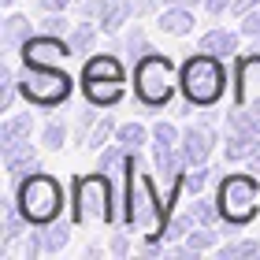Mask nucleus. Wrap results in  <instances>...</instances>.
<instances>
[{
	"instance_id": "nucleus-2",
	"label": "nucleus",
	"mask_w": 260,
	"mask_h": 260,
	"mask_svg": "<svg viewBox=\"0 0 260 260\" xmlns=\"http://www.w3.org/2000/svg\"><path fill=\"white\" fill-rule=\"evenodd\" d=\"M175 89H182V86H179V67H175L171 56L152 49L134 63V97L141 108L164 112L175 101Z\"/></svg>"
},
{
	"instance_id": "nucleus-41",
	"label": "nucleus",
	"mask_w": 260,
	"mask_h": 260,
	"mask_svg": "<svg viewBox=\"0 0 260 260\" xmlns=\"http://www.w3.org/2000/svg\"><path fill=\"white\" fill-rule=\"evenodd\" d=\"M82 0H38V11H67V8H78Z\"/></svg>"
},
{
	"instance_id": "nucleus-33",
	"label": "nucleus",
	"mask_w": 260,
	"mask_h": 260,
	"mask_svg": "<svg viewBox=\"0 0 260 260\" xmlns=\"http://www.w3.org/2000/svg\"><path fill=\"white\" fill-rule=\"evenodd\" d=\"M71 26H75V22L67 19V11H41V19H38V30L56 34V38H67Z\"/></svg>"
},
{
	"instance_id": "nucleus-21",
	"label": "nucleus",
	"mask_w": 260,
	"mask_h": 260,
	"mask_svg": "<svg viewBox=\"0 0 260 260\" xmlns=\"http://www.w3.org/2000/svg\"><path fill=\"white\" fill-rule=\"evenodd\" d=\"M115 141H119L126 152H141V149L152 141V130L130 119V123H119V126H115Z\"/></svg>"
},
{
	"instance_id": "nucleus-44",
	"label": "nucleus",
	"mask_w": 260,
	"mask_h": 260,
	"mask_svg": "<svg viewBox=\"0 0 260 260\" xmlns=\"http://www.w3.org/2000/svg\"><path fill=\"white\" fill-rule=\"evenodd\" d=\"M104 253H108L104 245H86V253H82V256H86V260H97V256H104Z\"/></svg>"
},
{
	"instance_id": "nucleus-27",
	"label": "nucleus",
	"mask_w": 260,
	"mask_h": 260,
	"mask_svg": "<svg viewBox=\"0 0 260 260\" xmlns=\"http://www.w3.org/2000/svg\"><path fill=\"white\" fill-rule=\"evenodd\" d=\"M219 234H223V227H197L186 234V245H190V249L201 256V253H216L219 249Z\"/></svg>"
},
{
	"instance_id": "nucleus-10",
	"label": "nucleus",
	"mask_w": 260,
	"mask_h": 260,
	"mask_svg": "<svg viewBox=\"0 0 260 260\" xmlns=\"http://www.w3.org/2000/svg\"><path fill=\"white\" fill-rule=\"evenodd\" d=\"M30 134H34V112L8 115V119L0 123V160H8V156H15L19 149H26Z\"/></svg>"
},
{
	"instance_id": "nucleus-1",
	"label": "nucleus",
	"mask_w": 260,
	"mask_h": 260,
	"mask_svg": "<svg viewBox=\"0 0 260 260\" xmlns=\"http://www.w3.org/2000/svg\"><path fill=\"white\" fill-rule=\"evenodd\" d=\"M216 201L223 212V234H238L260 212V182L253 171H231L216 182Z\"/></svg>"
},
{
	"instance_id": "nucleus-18",
	"label": "nucleus",
	"mask_w": 260,
	"mask_h": 260,
	"mask_svg": "<svg viewBox=\"0 0 260 260\" xmlns=\"http://www.w3.org/2000/svg\"><path fill=\"white\" fill-rule=\"evenodd\" d=\"M115 52H123L130 63H138L145 52H152L149 34H145V26H138V19H134V22H130V26L123 30V38H115Z\"/></svg>"
},
{
	"instance_id": "nucleus-38",
	"label": "nucleus",
	"mask_w": 260,
	"mask_h": 260,
	"mask_svg": "<svg viewBox=\"0 0 260 260\" xmlns=\"http://www.w3.org/2000/svg\"><path fill=\"white\" fill-rule=\"evenodd\" d=\"M238 30H242V38H260V8H253L249 15H242L238 19Z\"/></svg>"
},
{
	"instance_id": "nucleus-5",
	"label": "nucleus",
	"mask_w": 260,
	"mask_h": 260,
	"mask_svg": "<svg viewBox=\"0 0 260 260\" xmlns=\"http://www.w3.org/2000/svg\"><path fill=\"white\" fill-rule=\"evenodd\" d=\"M179 86L182 97L193 101L197 108H216V101L227 89V71H223V60L212 52H190L179 63Z\"/></svg>"
},
{
	"instance_id": "nucleus-17",
	"label": "nucleus",
	"mask_w": 260,
	"mask_h": 260,
	"mask_svg": "<svg viewBox=\"0 0 260 260\" xmlns=\"http://www.w3.org/2000/svg\"><path fill=\"white\" fill-rule=\"evenodd\" d=\"M256 145H260V138L249 134V130H227V138H223V160L227 164H245Z\"/></svg>"
},
{
	"instance_id": "nucleus-8",
	"label": "nucleus",
	"mask_w": 260,
	"mask_h": 260,
	"mask_svg": "<svg viewBox=\"0 0 260 260\" xmlns=\"http://www.w3.org/2000/svg\"><path fill=\"white\" fill-rule=\"evenodd\" d=\"M234 104L260 112V52H242L234 60Z\"/></svg>"
},
{
	"instance_id": "nucleus-29",
	"label": "nucleus",
	"mask_w": 260,
	"mask_h": 260,
	"mask_svg": "<svg viewBox=\"0 0 260 260\" xmlns=\"http://www.w3.org/2000/svg\"><path fill=\"white\" fill-rule=\"evenodd\" d=\"M67 138H71V130H67L63 119H49V123L41 126V149L45 152H60L67 145Z\"/></svg>"
},
{
	"instance_id": "nucleus-39",
	"label": "nucleus",
	"mask_w": 260,
	"mask_h": 260,
	"mask_svg": "<svg viewBox=\"0 0 260 260\" xmlns=\"http://www.w3.org/2000/svg\"><path fill=\"white\" fill-rule=\"evenodd\" d=\"M160 0H134V15L138 19H149V15H160Z\"/></svg>"
},
{
	"instance_id": "nucleus-45",
	"label": "nucleus",
	"mask_w": 260,
	"mask_h": 260,
	"mask_svg": "<svg viewBox=\"0 0 260 260\" xmlns=\"http://www.w3.org/2000/svg\"><path fill=\"white\" fill-rule=\"evenodd\" d=\"M249 52H260V38H253V45H249Z\"/></svg>"
},
{
	"instance_id": "nucleus-9",
	"label": "nucleus",
	"mask_w": 260,
	"mask_h": 260,
	"mask_svg": "<svg viewBox=\"0 0 260 260\" xmlns=\"http://www.w3.org/2000/svg\"><path fill=\"white\" fill-rule=\"evenodd\" d=\"M219 145V138H216V130L205 126V123H190V126H182V156L190 168H205V164L212 160V149Z\"/></svg>"
},
{
	"instance_id": "nucleus-31",
	"label": "nucleus",
	"mask_w": 260,
	"mask_h": 260,
	"mask_svg": "<svg viewBox=\"0 0 260 260\" xmlns=\"http://www.w3.org/2000/svg\"><path fill=\"white\" fill-rule=\"evenodd\" d=\"M123 160H126V149L119 145V141H115V145H104L97 152V171H104V175L115 179V171H123Z\"/></svg>"
},
{
	"instance_id": "nucleus-13",
	"label": "nucleus",
	"mask_w": 260,
	"mask_h": 260,
	"mask_svg": "<svg viewBox=\"0 0 260 260\" xmlns=\"http://www.w3.org/2000/svg\"><path fill=\"white\" fill-rule=\"evenodd\" d=\"M238 34H242V30H238ZM238 34H234V30H223V26H212V30L201 34L197 49L219 56V60H231V56H238Z\"/></svg>"
},
{
	"instance_id": "nucleus-25",
	"label": "nucleus",
	"mask_w": 260,
	"mask_h": 260,
	"mask_svg": "<svg viewBox=\"0 0 260 260\" xmlns=\"http://www.w3.org/2000/svg\"><path fill=\"white\" fill-rule=\"evenodd\" d=\"M41 234H45V256H56L71 245V223H63V216L52 219L49 227H41Z\"/></svg>"
},
{
	"instance_id": "nucleus-42",
	"label": "nucleus",
	"mask_w": 260,
	"mask_h": 260,
	"mask_svg": "<svg viewBox=\"0 0 260 260\" xmlns=\"http://www.w3.org/2000/svg\"><path fill=\"white\" fill-rule=\"evenodd\" d=\"M253 8H260V0H234V8H231V15L234 19H242V15H249Z\"/></svg>"
},
{
	"instance_id": "nucleus-40",
	"label": "nucleus",
	"mask_w": 260,
	"mask_h": 260,
	"mask_svg": "<svg viewBox=\"0 0 260 260\" xmlns=\"http://www.w3.org/2000/svg\"><path fill=\"white\" fill-rule=\"evenodd\" d=\"M231 8H234V0H205V11H208V19H219V15H227Z\"/></svg>"
},
{
	"instance_id": "nucleus-22",
	"label": "nucleus",
	"mask_w": 260,
	"mask_h": 260,
	"mask_svg": "<svg viewBox=\"0 0 260 260\" xmlns=\"http://www.w3.org/2000/svg\"><path fill=\"white\" fill-rule=\"evenodd\" d=\"M97 34H101V26H93V19L75 22V26H71V34H67V41H71V49H75V56H89L93 49H97Z\"/></svg>"
},
{
	"instance_id": "nucleus-3",
	"label": "nucleus",
	"mask_w": 260,
	"mask_h": 260,
	"mask_svg": "<svg viewBox=\"0 0 260 260\" xmlns=\"http://www.w3.org/2000/svg\"><path fill=\"white\" fill-rule=\"evenodd\" d=\"M11 197H15L19 212L30 219V227H49L52 219L63 216V205H67L60 179L49 175V171H34L22 182H15L11 186Z\"/></svg>"
},
{
	"instance_id": "nucleus-24",
	"label": "nucleus",
	"mask_w": 260,
	"mask_h": 260,
	"mask_svg": "<svg viewBox=\"0 0 260 260\" xmlns=\"http://www.w3.org/2000/svg\"><path fill=\"white\" fill-rule=\"evenodd\" d=\"M193 227H197V216H193L190 208H186V212H171V216H168V227H164V242H168V245H179V242H186V234H190Z\"/></svg>"
},
{
	"instance_id": "nucleus-12",
	"label": "nucleus",
	"mask_w": 260,
	"mask_h": 260,
	"mask_svg": "<svg viewBox=\"0 0 260 260\" xmlns=\"http://www.w3.org/2000/svg\"><path fill=\"white\" fill-rule=\"evenodd\" d=\"M193 26H197L193 8H186V4H168V8H160V15H156V30L168 34V38H190Z\"/></svg>"
},
{
	"instance_id": "nucleus-7",
	"label": "nucleus",
	"mask_w": 260,
	"mask_h": 260,
	"mask_svg": "<svg viewBox=\"0 0 260 260\" xmlns=\"http://www.w3.org/2000/svg\"><path fill=\"white\" fill-rule=\"evenodd\" d=\"M71 56H75L71 41L67 38H56V34H45V30H38L19 49V60L22 63H34V67H60L63 60H71Z\"/></svg>"
},
{
	"instance_id": "nucleus-46",
	"label": "nucleus",
	"mask_w": 260,
	"mask_h": 260,
	"mask_svg": "<svg viewBox=\"0 0 260 260\" xmlns=\"http://www.w3.org/2000/svg\"><path fill=\"white\" fill-rule=\"evenodd\" d=\"M11 4H15V0H0V8H4V11H8V8H11Z\"/></svg>"
},
{
	"instance_id": "nucleus-34",
	"label": "nucleus",
	"mask_w": 260,
	"mask_h": 260,
	"mask_svg": "<svg viewBox=\"0 0 260 260\" xmlns=\"http://www.w3.org/2000/svg\"><path fill=\"white\" fill-rule=\"evenodd\" d=\"M108 141H115V123L108 119V115H101L97 119V126L89 130V138H86V149H93V152H101Z\"/></svg>"
},
{
	"instance_id": "nucleus-35",
	"label": "nucleus",
	"mask_w": 260,
	"mask_h": 260,
	"mask_svg": "<svg viewBox=\"0 0 260 260\" xmlns=\"http://www.w3.org/2000/svg\"><path fill=\"white\" fill-rule=\"evenodd\" d=\"M38 256H45V234L41 227H30L22 234V260H38Z\"/></svg>"
},
{
	"instance_id": "nucleus-20",
	"label": "nucleus",
	"mask_w": 260,
	"mask_h": 260,
	"mask_svg": "<svg viewBox=\"0 0 260 260\" xmlns=\"http://www.w3.org/2000/svg\"><path fill=\"white\" fill-rule=\"evenodd\" d=\"M0 208H4V242H0V245H4V249H11V245H15V242L22 238V234L30 231V219H26V216L19 212L15 197H8L4 205H0Z\"/></svg>"
},
{
	"instance_id": "nucleus-26",
	"label": "nucleus",
	"mask_w": 260,
	"mask_h": 260,
	"mask_svg": "<svg viewBox=\"0 0 260 260\" xmlns=\"http://www.w3.org/2000/svg\"><path fill=\"white\" fill-rule=\"evenodd\" d=\"M19 97H22V89H19V71L11 67V63H4V67H0V112H11Z\"/></svg>"
},
{
	"instance_id": "nucleus-32",
	"label": "nucleus",
	"mask_w": 260,
	"mask_h": 260,
	"mask_svg": "<svg viewBox=\"0 0 260 260\" xmlns=\"http://www.w3.org/2000/svg\"><path fill=\"white\" fill-rule=\"evenodd\" d=\"M152 145H168V149H182V130L171 119L152 123Z\"/></svg>"
},
{
	"instance_id": "nucleus-16",
	"label": "nucleus",
	"mask_w": 260,
	"mask_h": 260,
	"mask_svg": "<svg viewBox=\"0 0 260 260\" xmlns=\"http://www.w3.org/2000/svg\"><path fill=\"white\" fill-rule=\"evenodd\" d=\"M134 19H138V15H134V0H112L108 11H104V19L97 22V26H101V34H108V38H119V34H123Z\"/></svg>"
},
{
	"instance_id": "nucleus-14",
	"label": "nucleus",
	"mask_w": 260,
	"mask_h": 260,
	"mask_svg": "<svg viewBox=\"0 0 260 260\" xmlns=\"http://www.w3.org/2000/svg\"><path fill=\"white\" fill-rule=\"evenodd\" d=\"M34 34H38V26L30 22V15H8L0 22V45H4L8 52H19Z\"/></svg>"
},
{
	"instance_id": "nucleus-15",
	"label": "nucleus",
	"mask_w": 260,
	"mask_h": 260,
	"mask_svg": "<svg viewBox=\"0 0 260 260\" xmlns=\"http://www.w3.org/2000/svg\"><path fill=\"white\" fill-rule=\"evenodd\" d=\"M82 78H119V82H126V67L115 52H97L82 63Z\"/></svg>"
},
{
	"instance_id": "nucleus-19",
	"label": "nucleus",
	"mask_w": 260,
	"mask_h": 260,
	"mask_svg": "<svg viewBox=\"0 0 260 260\" xmlns=\"http://www.w3.org/2000/svg\"><path fill=\"white\" fill-rule=\"evenodd\" d=\"M4 171H8V182H11V186L22 182V179H26V175H34V171H45V168H41V152L34 149V145L19 149L15 156L4 160Z\"/></svg>"
},
{
	"instance_id": "nucleus-43",
	"label": "nucleus",
	"mask_w": 260,
	"mask_h": 260,
	"mask_svg": "<svg viewBox=\"0 0 260 260\" xmlns=\"http://www.w3.org/2000/svg\"><path fill=\"white\" fill-rule=\"evenodd\" d=\"M245 168H249L253 175H260V145L253 149V156H249V160H245Z\"/></svg>"
},
{
	"instance_id": "nucleus-28",
	"label": "nucleus",
	"mask_w": 260,
	"mask_h": 260,
	"mask_svg": "<svg viewBox=\"0 0 260 260\" xmlns=\"http://www.w3.org/2000/svg\"><path fill=\"white\" fill-rule=\"evenodd\" d=\"M101 112H104V108H97V104H89V101H86V108L78 112V119H75V134H71V141H75L78 149H86V138H89V130L97 126Z\"/></svg>"
},
{
	"instance_id": "nucleus-11",
	"label": "nucleus",
	"mask_w": 260,
	"mask_h": 260,
	"mask_svg": "<svg viewBox=\"0 0 260 260\" xmlns=\"http://www.w3.org/2000/svg\"><path fill=\"white\" fill-rule=\"evenodd\" d=\"M82 97L108 112V108H115V104H123L126 82H119V78H82Z\"/></svg>"
},
{
	"instance_id": "nucleus-4",
	"label": "nucleus",
	"mask_w": 260,
	"mask_h": 260,
	"mask_svg": "<svg viewBox=\"0 0 260 260\" xmlns=\"http://www.w3.org/2000/svg\"><path fill=\"white\" fill-rule=\"evenodd\" d=\"M115 179L93 168V175L75 179V193H71V216L78 227H108L115 219Z\"/></svg>"
},
{
	"instance_id": "nucleus-6",
	"label": "nucleus",
	"mask_w": 260,
	"mask_h": 260,
	"mask_svg": "<svg viewBox=\"0 0 260 260\" xmlns=\"http://www.w3.org/2000/svg\"><path fill=\"white\" fill-rule=\"evenodd\" d=\"M19 89H22V101L34 104L41 112H52L60 104L71 101L75 93V78L60 67H34V63H22L19 67Z\"/></svg>"
},
{
	"instance_id": "nucleus-23",
	"label": "nucleus",
	"mask_w": 260,
	"mask_h": 260,
	"mask_svg": "<svg viewBox=\"0 0 260 260\" xmlns=\"http://www.w3.org/2000/svg\"><path fill=\"white\" fill-rule=\"evenodd\" d=\"M190 212L197 216L201 227H219V223H223V212H219L216 193H197V197L190 201Z\"/></svg>"
},
{
	"instance_id": "nucleus-36",
	"label": "nucleus",
	"mask_w": 260,
	"mask_h": 260,
	"mask_svg": "<svg viewBox=\"0 0 260 260\" xmlns=\"http://www.w3.org/2000/svg\"><path fill=\"white\" fill-rule=\"evenodd\" d=\"M134 249H138V245L130 242V231L119 223V227L112 231V238H108V253H112V256H126V253H134Z\"/></svg>"
},
{
	"instance_id": "nucleus-37",
	"label": "nucleus",
	"mask_w": 260,
	"mask_h": 260,
	"mask_svg": "<svg viewBox=\"0 0 260 260\" xmlns=\"http://www.w3.org/2000/svg\"><path fill=\"white\" fill-rule=\"evenodd\" d=\"M108 4H112V0H82V4H78V15H82V19L101 22V19H104V11H108Z\"/></svg>"
},
{
	"instance_id": "nucleus-30",
	"label": "nucleus",
	"mask_w": 260,
	"mask_h": 260,
	"mask_svg": "<svg viewBox=\"0 0 260 260\" xmlns=\"http://www.w3.org/2000/svg\"><path fill=\"white\" fill-rule=\"evenodd\" d=\"M219 260H238V256H260V238H234V242H223L216 249Z\"/></svg>"
}]
</instances>
